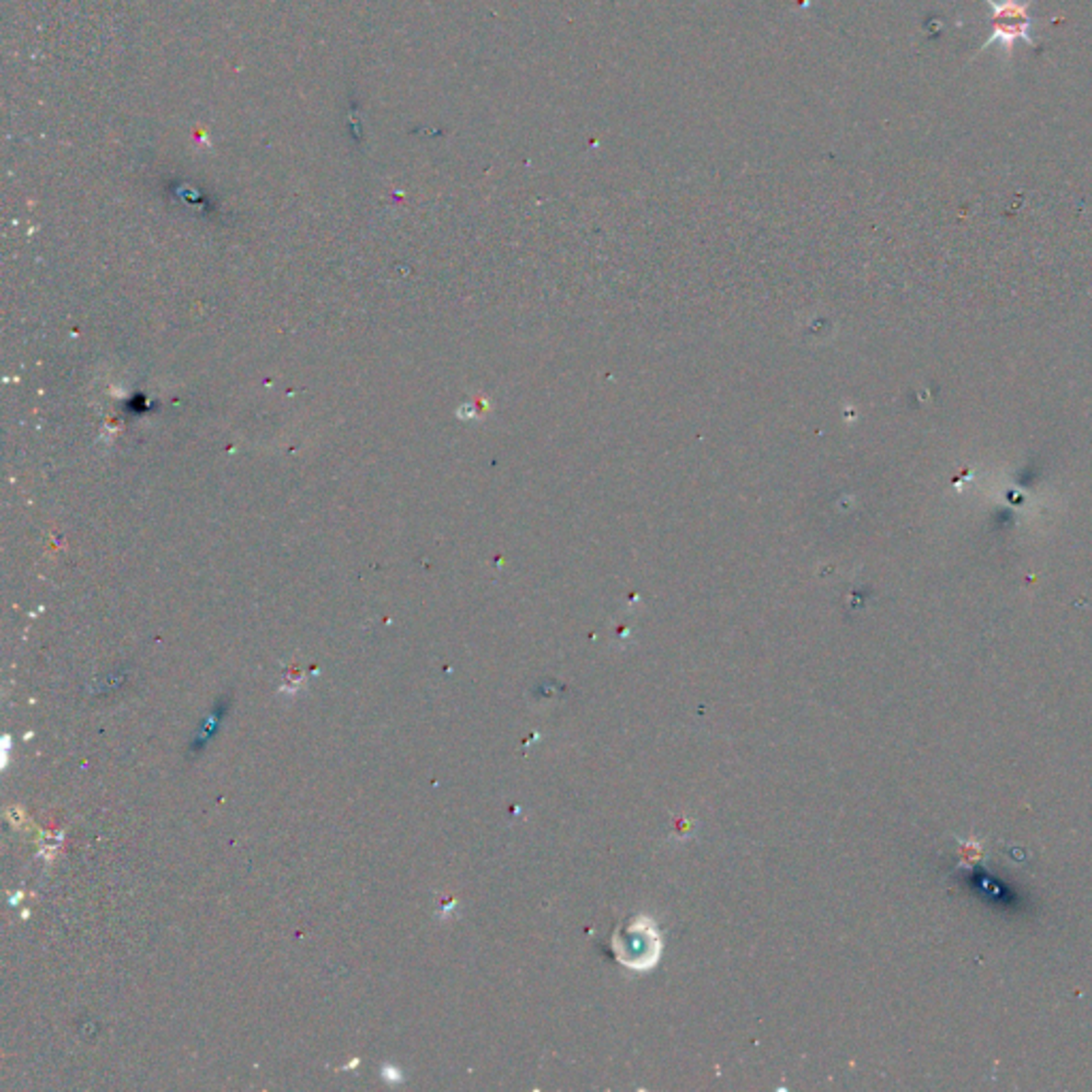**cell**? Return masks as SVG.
Here are the masks:
<instances>
[{
	"mask_svg": "<svg viewBox=\"0 0 1092 1092\" xmlns=\"http://www.w3.org/2000/svg\"><path fill=\"white\" fill-rule=\"evenodd\" d=\"M986 5L990 6V35L980 47L982 52L996 43L1007 52L1014 50L1016 41L1037 45L1033 39V17L1028 16L1033 0H986Z\"/></svg>",
	"mask_w": 1092,
	"mask_h": 1092,
	"instance_id": "cell-1",
	"label": "cell"
}]
</instances>
